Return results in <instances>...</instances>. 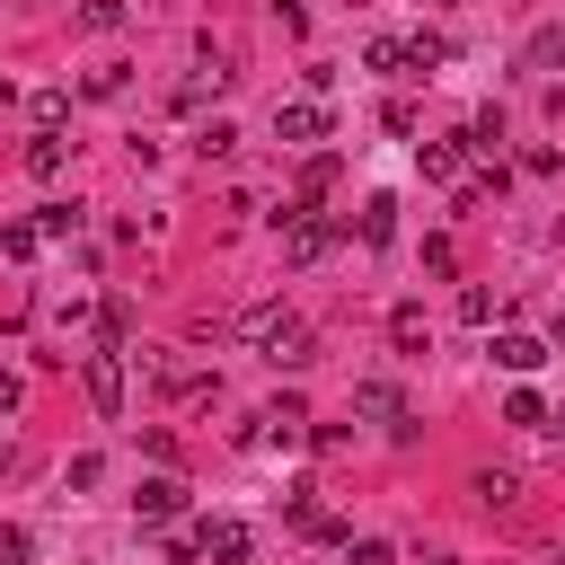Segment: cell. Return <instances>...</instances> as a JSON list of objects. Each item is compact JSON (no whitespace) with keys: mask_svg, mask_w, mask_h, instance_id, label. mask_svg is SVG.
<instances>
[{"mask_svg":"<svg viewBox=\"0 0 565 565\" xmlns=\"http://www.w3.org/2000/svg\"><path fill=\"white\" fill-rule=\"evenodd\" d=\"M238 335H247V353H265L274 371H309V362H318V335H309L300 309H282V300H256V309L238 318Z\"/></svg>","mask_w":565,"mask_h":565,"instance_id":"cell-1","label":"cell"},{"mask_svg":"<svg viewBox=\"0 0 565 565\" xmlns=\"http://www.w3.org/2000/svg\"><path fill=\"white\" fill-rule=\"evenodd\" d=\"M327 247H335V221L309 212V203H282V256H291V265H318Z\"/></svg>","mask_w":565,"mask_h":565,"instance_id":"cell-2","label":"cell"},{"mask_svg":"<svg viewBox=\"0 0 565 565\" xmlns=\"http://www.w3.org/2000/svg\"><path fill=\"white\" fill-rule=\"evenodd\" d=\"M353 415H362V424H388L397 441L415 433V415H406V397H397V380H353Z\"/></svg>","mask_w":565,"mask_h":565,"instance_id":"cell-3","label":"cell"},{"mask_svg":"<svg viewBox=\"0 0 565 565\" xmlns=\"http://www.w3.org/2000/svg\"><path fill=\"white\" fill-rule=\"evenodd\" d=\"M79 380H88V406H97V415H115V406H124V353H115V344L79 353Z\"/></svg>","mask_w":565,"mask_h":565,"instance_id":"cell-4","label":"cell"},{"mask_svg":"<svg viewBox=\"0 0 565 565\" xmlns=\"http://www.w3.org/2000/svg\"><path fill=\"white\" fill-rule=\"evenodd\" d=\"M274 132L282 141H327V106L318 97H291V106H274Z\"/></svg>","mask_w":565,"mask_h":565,"instance_id":"cell-5","label":"cell"},{"mask_svg":"<svg viewBox=\"0 0 565 565\" xmlns=\"http://www.w3.org/2000/svg\"><path fill=\"white\" fill-rule=\"evenodd\" d=\"M194 547H203L212 565H247V521H203Z\"/></svg>","mask_w":565,"mask_h":565,"instance_id":"cell-6","label":"cell"},{"mask_svg":"<svg viewBox=\"0 0 565 565\" xmlns=\"http://www.w3.org/2000/svg\"><path fill=\"white\" fill-rule=\"evenodd\" d=\"M459 150H468V132H459V141H415V168H424L433 185H459Z\"/></svg>","mask_w":565,"mask_h":565,"instance_id":"cell-7","label":"cell"},{"mask_svg":"<svg viewBox=\"0 0 565 565\" xmlns=\"http://www.w3.org/2000/svg\"><path fill=\"white\" fill-rule=\"evenodd\" d=\"M132 512H141V521H177V512H185V486H177V477H150V486L132 494Z\"/></svg>","mask_w":565,"mask_h":565,"instance_id":"cell-8","label":"cell"},{"mask_svg":"<svg viewBox=\"0 0 565 565\" xmlns=\"http://www.w3.org/2000/svg\"><path fill=\"white\" fill-rule=\"evenodd\" d=\"M327 185H335V150H309V159H300V194H291V203H309V212H318V203H327Z\"/></svg>","mask_w":565,"mask_h":565,"instance_id":"cell-9","label":"cell"},{"mask_svg":"<svg viewBox=\"0 0 565 565\" xmlns=\"http://www.w3.org/2000/svg\"><path fill=\"white\" fill-rule=\"evenodd\" d=\"M388 335H397V353H424V344H433V327H424V309H415V300H397V309H388Z\"/></svg>","mask_w":565,"mask_h":565,"instance_id":"cell-10","label":"cell"},{"mask_svg":"<svg viewBox=\"0 0 565 565\" xmlns=\"http://www.w3.org/2000/svg\"><path fill=\"white\" fill-rule=\"evenodd\" d=\"M477 503H486V512H512V503H521V477H512V468H477Z\"/></svg>","mask_w":565,"mask_h":565,"instance_id":"cell-11","label":"cell"},{"mask_svg":"<svg viewBox=\"0 0 565 565\" xmlns=\"http://www.w3.org/2000/svg\"><path fill=\"white\" fill-rule=\"evenodd\" d=\"M388 238H397V203L371 194V203H362V247H388Z\"/></svg>","mask_w":565,"mask_h":565,"instance_id":"cell-12","label":"cell"},{"mask_svg":"<svg viewBox=\"0 0 565 565\" xmlns=\"http://www.w3.org/2000/svg\"><path fill=\"white\" fill-rule=\"evenodd\" d=\"M494 362H503V371H539L547 344H539V335H494Z\"/></svg>","mask_w":565,"mask_h":565,"instance_id":"cell-13","label":"cell"},{"mask_svg":"<svg viewBox=\"0 0 565 565\" xmlns=\"http://www.w3.org/2000/svg\"><path fill=\"white\" fill-rule=\"evenodd\" d=\"M521 62H530V71H565V26H539V35L521 44Z\"/></svg>","mask_w":565,"mask_h":565,"instance_id":"cell-14","label":"cell"},{"mask_svg":"<svg viewBox=\"0 0 565 565\" xmlns=\"http://www.w3.org/2000/svg\"><path fill=\"white\" fill-rule=\"evenodd\" d=\"M194 141H203V159H230V150H238V124H221V115H212Z\"/></svg>","mask_w":565,"mask_h":565,"instance_id":"cell-15","label":"cell"},{"mask_svg":"<svg viewBox=\"0 0 565 565\" xmlns=\"http://www.w3.org/2000/svg\"><path fill=\"white\" fill-rule=\"evenodd\" d=\"M26 168L53 177V168H62V132H35V141H26Z\"/></svg>","mask_w":565,"mask_h":565,"instance_id":"cell-16","label":"cell"},{"mask_svg":"<svg viewBox=\"0 0 565 565\" xmlns=\"http://www.w3.org/2000/svg\"><path fill=\"white\" fill-rule=\"evenodd\" d=\"M503 424H547V406H539V388H512V397H503Z\"/></svg>","mask_w":565,"mask_h":565,"instance_id":"cell-17","label":"cell"},{"mask_svg":"<svg viewBox=\"0 0 565 565\" xmlns=\"http://www.w3.org/2000/svg\"><path fill=\"white\" fill-rule=\"evenodd\" d=\"M265 424H274V433H282V441H291V433H300V424H309V406H300V397H274V406H265Z\"/></svg>","mask_w":565,"mask_h":565,"instance_id":"cell-18","label":"cell"},{"mask_svg":"<svg viewBox=\"0 0 565 565\" xmlns=\"http://www.w3.org/2000/svg\"><path fill=\"white\" fill-rule=\"evenodd\" d=\"M79 26H88V35H115V26H124V0H88Z\"/></svg>","mask_w":565,"mask_h":565,"instance_id":"cell-19","label":"cell"},{"mask_svg":"<svg viewBox=\"0 0 565 565\" xmlns=\"http://www.w3.org/2000/svg\"><path fill=\"white\" fill-rule=\"evenodd\" d=\"M406 62H415V71H433V62H450V44H441V35H406Z\"/></svg>","mask_w":565,"mask_h":565,"instance_id":"cell-20","label":"cell"},{"mask_svg":"<svg viewBox=\"0 0 565 565\" xmlns=\"http://www.w3.org/2000/svg\"><path fill=\"white\" fill-rule=\"evenodd\" d=\"M371 71H415V62H406V44H397V35H380V44H371Z\"/></svg>","mask_w":565,"mask_h":565,"instance_id":"cell-21","label":"cell"},{"mask_svg":"<svg viewBox=\"0 0 565 565\" xmlns=\"http://www.w3.org/2000/svg\"><path fill=\"white\" fill-rule=\"evenodd\" d=\"M97 477H106V459H97V450H79V459L62 468V486H97Z\"/></svg>","mask_w":565,"mask_h":565,"instance_id":"cell-22","label":"cell"},{"mask_svg":"<svg viewBox=\"0 0 565 565\" xmlns=\"http://www.w3.org/2000/svg\"><path fill=\"white\" fill-rule=\"evenodd\" d=\"M0 565H26V530L18 521H0Z\"/></svg>","mask_w":565,"mask_h":565,"instance_id":"cell-23","label":"cell"},{"mask_svg":"<svg viewBox=\"0 0 565 565\" xmlns=\"http://www.w3.org/2000/svg\"><path fill=\"white\" fill-rule=\"evenodd\" d=\"M353 565H397V556H388V539H353Z\"/></svg>","mask_w":565,"mask_h":565,"instance_id":"cell-24","label":"cell"},{"mask_svg":"<svg viewBox=\"0 0 565 565\" xmlns=\"http://www.w3.org/2000/svg\"><path fill=\"white\" fill-rule=\"evenodd\" d=\"M0 415H18V380L9 371H0Z\"/></svg>","mask_w":565,"mask_h":565,"instance_id":"cell-25","label":"cell"},{"mask_svg":"<svg viewBox=\"0 0 565 565\" xmlns=\"http://www.w3.org/2000/svg\"><path fill=\"white\" fill-rule=\"evenodd\" d=\"M547 433H556V441H565V397H556V406H547Z\"/></svg>","mask_w":565,"mask_h":565,"instance_id":"cell-26","label":"cell"},{"mask_svg":"<svg viewBox=\"0 0 565 565\" xmlns=\"http://www.w3.org/2000/svg\"><path fill=\"white\" fill-rule=\"evenodd\" d=\"M556 344H565V309H556Z\"/></svg>","mask_w":565,"mask_h":565,"instance_id":"cell-27","label":"cell"},{"mask_svg":"<svg viewBox=\"0 0 565 565\" xmlns=\"http://www.w3.org/2000/svg\"><path fill=\"white\" fill-rule=\"evenodd\" d=\"M556 565H565V539H556Z\"/></svg>","mask_w":565,"mask_h":565,"instance_id":"cell-28","label":"cell"}]
</instances>
